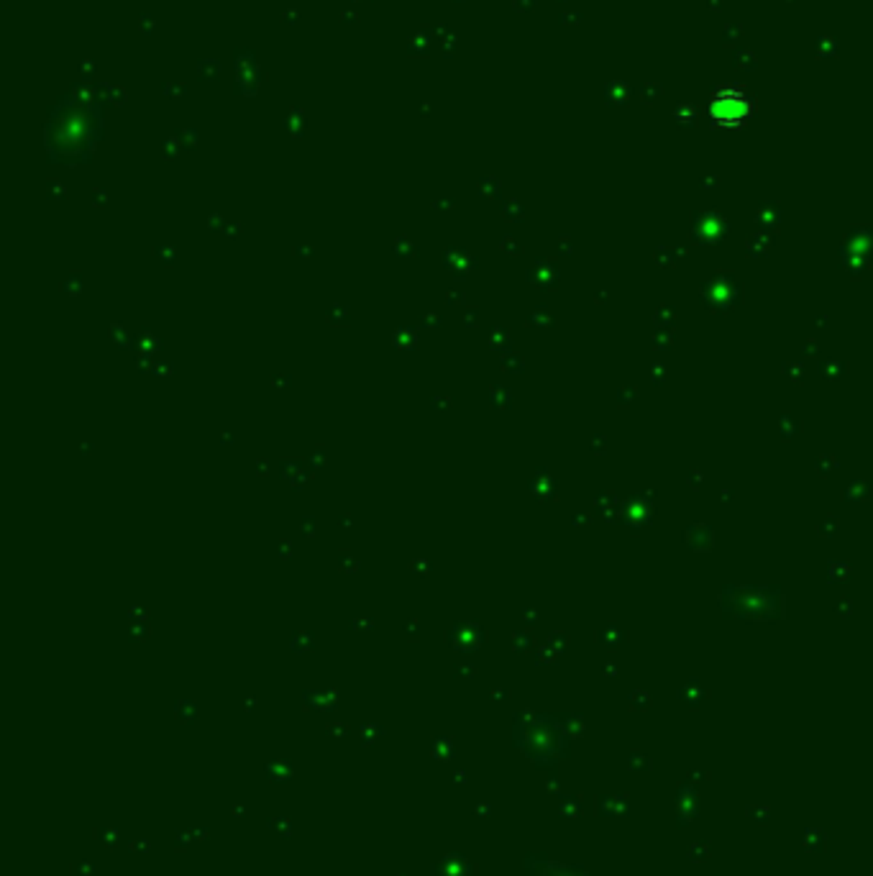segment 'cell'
I'll return each mask as SVG.
<instances>
[{
    "mask_svg": "<svg viewBox=\"0 0 873 876\" xmlns=\"http://www.w3.org/2000/svg\"><path fill=\"white\" fill-rule=\"evenodd\" d=\"M710 113L717 123H740V120L750 113V103H748V98L743 92L722 90L720 95L712 98Z\"/></svg>",
    "mask_w": 873,
    "mask_h": 876,
    "instance_id": "6da1fadb",
    "label": "cell"
}]
</instances>
